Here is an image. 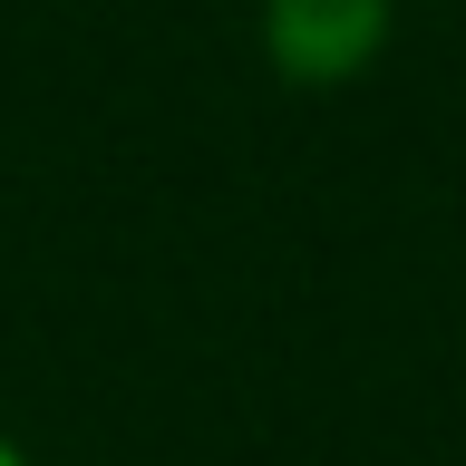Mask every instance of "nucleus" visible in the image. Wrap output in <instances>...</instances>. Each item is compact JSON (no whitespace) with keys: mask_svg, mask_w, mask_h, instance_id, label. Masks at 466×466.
I'll use <instances>...</instances> for the list:
<instances>
[{"mask_svg":"<svg viewBox=\"0 0 466 466\" xmlns=\"http://www.w3.org/2000/svg\"><path fill=\"white\" fill-rule=\"evenodd\" d=\"M253 39H262V68L282 87H360L389 58L399 39V0H262L253 10Z\"/></svg>","mask_w":466,"mask_h":466,"instance_id":"obj_1","label":"nucleus"},{"mask_svg":"<svg viewBox=\"0 0 466 466\" xmlns=\"http://www.w3.org/2000/svg\"><path fill=\"white\" fill-rule=\"evenodd\" d=\"M0 466H29V447H20V437H10V428H0Z\"/></svg>","mask_w":466,"mask_h":466,"instance_id":"obj_2","label":"nucleus"},{"mask_svg":"<svg viewBox=\"0 0 466 466\" xmlns=\"http://www.w3.org/2000/svg\"><path fill=\"white\" fill-rule=\"evenodd\" d=\"M399 10H408V0H399Z\"/></svg>","mask_w":466,"mask_h":466,"instance_id":"obj_3","label":"nucleus"}]
</instances>
